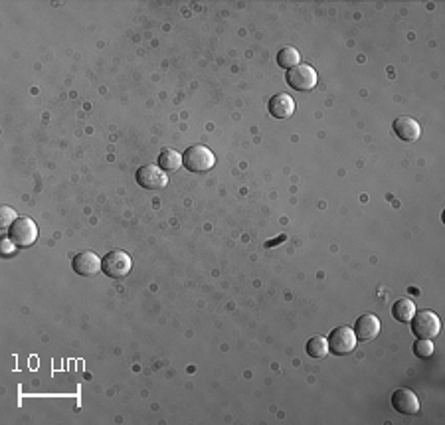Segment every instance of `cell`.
Wrapping results in <instances>:
<instances>
[{"label": "cell", "instance_id": "1", "mask_svg": "<svg viewBox=\"0 0 445 425\" xmlns=\"http://www.w3.org/2000/svg\"><path fill=\"white\" fill-rule=\"evenodd\" d=\"M183 165L190 172H206L216 165V156L204 144H192L183 155Z\"/></svg>", "mask_w": 445, "mask_h": 425}, {"label": "cell", "instance_id": "2", "mask_svg": "<svg viewBox=\"0 0 445 425\" xmlns=\"http://www.w3.org/2000/svg\"><path fill=\"white\" fill-rule=\"evenodd\" d=\"M8 238H10V242L16 247H30V245L36 244V240H38V226L34 224V219L22 216L10 226Z\"/></svg>", "mask_w": 445, "mask_h": 425}, {"label": "cell", "instance_id": "3", "mask_svg": "<svg viewBox=\"0 0 445 425\" xmlns=\"http://www.w3.org/2000/svg\"><path fill=\"white\" fill-rule=\"evenodd\" d=\"M133 267V261L129 258V253L115 249V251H109L103 259H101V271H103L107 277L111 279H123L129 275V271Z\"/></svg>", "mask_w": 445, "mask_h": 425}, {"label": "cell", "instance_id": "4", "mask_svg": "<svg viewBox=\"0 0 445 425\" xmlns=\"http://www.w3.org/2000/svg\"><path fill=\"white\" fill-rule=\"evenodd\" d=\"M410 322H412V333L418 336V338L433 340L435 336L439 335V331H442V321H439V317L433 310L416 312L414 319Z\"/></svg>", "mask_w": 445, "mask_h": 425}, {"label": "cell", "instance_id": "5", "mask_svg": "<svg viewBox=\"0 0 445 425\" xmlns=\"http://www.w3.org/2000/svg\"><path fill=\"white\" fill-rule=\"evenodd\" d=\"M328 342V350L337 356H346L351 354L354 348H356V342L358 338L354 335V331L351 326H337L327 338Z\"/></svg>", "mask_w": 445, "mask_h": 425}, {"label": "cell", "instance_id": "6", "mask_svg": "<svg viewBox=\"0 0 445 425\" xmlns=\"http://www.w3.org/2000/svg\"><path fill=\"white\" fill-rule=\"evenodd\" d=\"M287 85L295 91H311L317 85V72L309 64H299L287 72Z\"/></svg>", "mask_w": 445, "mask_h": 425}, {"label": "cell", "instance_id": "7", "mask_svg": "<svg viewBox=\"0 0 445 425\" xmlns=\"http://www.w3.org/2000/svg\"><path fill=\"white\" fill-rule=\"evenodd\" d=\"M137 182H139V186H143L146 190H157V188H165L169 184V178L160 167L146 165V167H141L137 170Z\"/></svg>", "mask_w": 445, "mask_h": 425}, {"label": "cell", "instance_id": "8", "mask_svg": "<svg viewBox=\"0 0 445 425\" xmlns=\"http://www.w3.org/2000/svg\"><path fill=\"white\" fill-rule=\"evenodd\" d=\"M380 328H382V324H380L378 317L372 312H367V315L358 317V321L354 324V335L362 342H370V340H376Z\"/></svg>", "mask_w": 445, "mask_h": 425}, {"label": "cell", "instance_id": "9", "mask_svg": "<svg viewBox=\"0 0 445 425\" xmlns=\"http://www.w3.org/2000/svg\"><path fill=\"white\" fill-rule=\"evenodd\" d=\"M392 408L404 415H416L419 412V399L410 388H400L392 394Z\"/></svg>", "mask_w": 445, "mask_h": 425}, {"label": "cell", "instance_id": "10", "mask_svg": "<svg viewBox=\"0 0 445 425\" xmlns=\"http://www.w3.org/2000/svg\"><path fill=\"white\" fill-rule=\"evenodd\" d=\"M72 265H74V271L81 277H95L101 271V259L93 251H81L74 258Z\"/></svg>", "mask_w": 445, "mask_h": 425}, {"label": "cell", "instance_id": "11", "mask_svg": "<svg viewBox=\"0 0 445 425\" xmlns=\"http://www.w3.org/2000/svg\"><path fill=\"white\" fill-rule=\"evenodd\" d=\"M392 129L398 139H402V141H408V142L418 141L419 135H421L419 123L416 121V119H412V117H398V119L394 121Z\"/></svg>", "mask_w": 445, "mask_h": 425}, {"label": "cell", "instance_id": "12", "mask_svg": "<svg viewBox=\"0 0 445 425\" xmlns=\"http://www.w3.org/2000/svg\"><path fill=\"white\" fill-rule=\"evenodd\" d=\"M269 113L274 119H289L295 113V101L289 97L287 93H277L271 97V101L267 105Z\"/></svg>", "mask_w": 445, "mask_h": 425}, {"label": "cell", "instance_id": "13", "mask_svg": "<svg viewBox=\"0 0 445 425\" xmlns=\"http://www.w3.org/2000/svg\"><path fill=\"white\" fill-rule=\"evenodd\" d=\"M416 312H418V310H416V305H414V301H410V299H398L392 305V317L398 322H410L414 319Z\"/></svg>", "mask_w": 445, "mask_h": 425}, {"label": "cell", "instance_id": "14", "mask_svg": "<svg viewBox=\"0 0 445 425\" xmlns=\"http://www.w3.org/2000/svg\"><path fill=\"white\" fill-rule=\"evenodd\" d=\"M162 170H178L183 167V155H178L176 151L172 149H165L160 155H158V165Z\"/></svg>", "mask_w": 445, "mask_h": 425}, {"label": "cell", "instance_id": "15", "mask_svg": "<svg viewBox=\"0 0 445 425\" xmlns=\"http://www.w3.org/2000/svg\"><path fill=\"white\" fill-rule=\"evenodd\" d=\"M299 62H301V56H299V52H297L295 48H291V46L281 48L279 53H277V64H279V67L287 69V72L291 67L299 65Z\"/></svg>", "mask_w": 445, "mask_h": 425}, {"label": "cell", "instance_id": "16", "mask_svg": "<svg viewBox=\"0 0 445 425\" xmlns=\"http://www.w3.org/2000/svg\"><path fill=\"white\" fill-rule=\"evenodd\" d=\"M307 354H309L311 358H325L328 354L327 338H323V336H313V338L307 342Z\"/></svg>", "mask_w": 445, "mask_h": 425}, {"label": "cell", "instance_id": "17", "mask_svg": "<svg viewBox=\"0 0 445 425\" xmlns=\"http://www.w3.org/2000/svg\"><path fill=\"white\" fill-rule=\"evenodd\" d=\"M414 354H416L418 358H421V360H428L433 354L432 340H428V338H418V340L414 342Z\"/></svg>", "mask_w": 445, "mask_h": 425}, {"label": "cell", "instance_id": "18", "mask_svg": "<svg viewBox=\"0 0 445 425\" xmlns=\"http://www.w3.org/2000/svg\"><path fill=\"white\" fill-rule=\"evenodd\" d=\"M16 219H18V214L14 212L12 208L10 206L0 208V224H2V228L10 230V226H12Z\"/></svg>", "mask_w": 445, "mask_h": 425}]
</instances>
